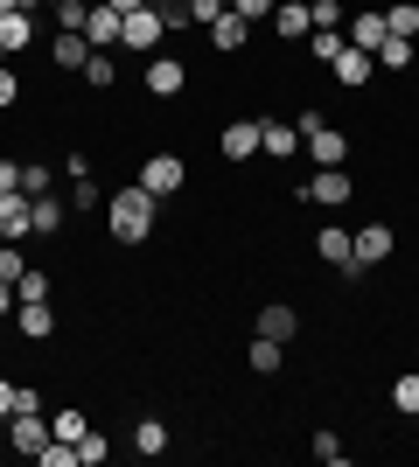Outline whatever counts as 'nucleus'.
<instances>
[{
	"label": "nucleus",
	"mask_w": 419,
	"mask_h": 467,
	"mask_svg": "<svg viewBox=\"0 0 419 467\" xmlns=\"http://www.w3.org/2000/svg\"><path fill=\"white\" fill-rule=\"evenodd\" d=\"M154 202L161 195H147L133 182V189H112L105 195V223H112V237H120V244H147V237H154Z\"/></svg>",
	"instance_id": "1"
},
{
	"label": "nucleus",
	"mask_w": 419,
	"mask_h": 467,
	"mask_svg": "<svg viewBox=\"0 0 419 467\" xmlns=\"http://www.w3.org/2000/svg\"><path fill=\"white\" fill-rule=\"evenodd\" d=\"M294 126H300V147H308V161H315V168H342V161H350V133H342V126H329L321 112H300Z\"/></svg>",
	"instance_id": "2"
},
{
	"label": "nucleus",
	"mask_w": 419,
	"mask_h": 467,
	"mask_svg": "<svg viewBox=\"0 0 419 467\" xmlns=\"http://www.w3.org/2000/svg\"><path fill=\"white\" fill-rule=\"evenodd\" d=\"M315 258H321V265H336L342 279H363L357 273V231H342V223H321V231H315Z\"/></svg>",
	"instance_id": "3"
},
{
	"label": "nucleus",
	"mask_w": 419,
	"mask_h": 467,
	"mask_svg": "<svg viewBox=\"0 0 419 467\" xmlns=\"http://www.w3.org/2000/svg\"><path fill=\"white\" fill-rule=\"evenodd\" d=\"M161 36H168V28H161V15H154V7H140V15H126L120 49H126V57H154V49H161Z\"/></svg>",
	"instance_id": "4"
},
{
	"label": "nucleus",
	"mask_w": 419,
	"mask_h": 467,
	"mask_svg": "<svg viewBox=\"0 0 419 467\" xmlns=\"http://www.w3.org/2000/svg\"><path fill=\"white\" fill-rule=\"evenodd\" d=\"M182 182H189L182 154H147V161H140V189H147V195H175Z\"/></svg>",
	"instance_id": "5"
},
{
	"label": "nucleus",
	"mask_w": 419,
	"mask_h": 467,
	"mask_svg": "<svg viewBox=\"0 0 419 467\" xmlns=\"http://www.w3.org/2000/svg\"><path fill=\"white\" fill-rule=\"evenodd\" d=\"M21 237H36V195H0V244H21Z\"/></svg>",
	"instance_id": "6"
},
{
	"label": "nucleus",
	"mask_w": 419,
	"mask_h": 467,
	"mask_svg": "<svg viewBox=\"0 0 419 467\" xmlns=\"http://www.w3.org/2000/svg\"><path fill=\"white\" fill-rule=\"evenodd\" d=\"M182 91H189V63L154 49V57H147V98H182Z\"/></svg>",
	"instance_id": "7"
},
{
	"label": "nucleus",
	"mask_w": 419,
	"mask_h": 467,
	"mask_svg": "<svg viewBox=\"0 0 419 467\" xmlns=\"http://www.w3.org/2000/svg\"><path fill=\"white\" fill-rule=\"evenodd\" d=\"M49 440H57V432H49V419H42V411H15V419H7V447L28 453V461H36Z\"/></svg>",
	"instance_id": "8"
},
{
	"label": "nucleus",
	"mask_w": 419,
	"mask_h": 467,
	"mask_svg": "<svg viewBox=\"0 0 419 467\" xmlns=\"http://www.w3.org/2000/svg\"><path fill=\"white\" fill-rule=\"evenodd\" d=\"M350 195H357L350 168H315V175H308V202H321V210H342Z\"/></svg>",
	"instance_id": "9"
},
{
	"label": "nucleus",
	"mask_w": 419,
	"mask_h": 467,
	"mask_svg": "<svg viewBox=\"0 0 419 467\" xmlns=\"http://www.w3.org/2000/svg\"><path fill=\"white\" fill-rule=\"evenodd\" d=\"M392 244H399L392 223H363V231H357V273H378L384 258H392Z\"/></svg>",
	"instance_id": "10"
},
{
	"label": "nucleus",
	"mask_w": 419,
	"mask_h": 467,
	"mask_svg": "<svg viewBox=\"0 0 419 467\" xmlns=\"http://www.w3.org/2000/svg\"><path fill=\"white\" fill-rule=\"evenodd\" d=\"M259 154L294 161L300 154V126H294V119H259Z\"/></svg>",
	"instance_id": "11"
},
{
	"label": "nucleus",
	"mask_w": 419,
	"mask_h": 467,
	"mask_svg": "<svg viewBox=\"0 0 419 467\" xmlns=\"http://www.w3.org/2000/svg\"><path fill=\"white\" fill-rule=\"evenodd\" d=\"M273 36H279V42L315 36V15H308V0H273Z\"/></svg>",
	"instance_id": "12"
},
{
	"label": "nucleus",
	"mask_w": 419,
	"mask_h": 467,
	"mask_svg": "<svg viewBox=\"0 0 419 467\" xmlns=\"http://www.w3.org/2000/svg\"><path fill=\"white\" fill-rule=\"evenodd\" d=\"M217 147H224V161H252L259 154V119H231L217 133Z\"/></svg>",
	"instance_id": "13"
},
{
	"label": "nucleus",
	"mask_w": 419,
	"mask_h": 467,
	"mask_svg": "<svg viewBox=\"0 0 419 467\" xmlns=\"http://www.w3.org/2000/svg\"><path fill=\"white\" fill-rule=\"evenodd\" d=\"M342 36H350V49H371V57H378V42L392 36V28H384V7H363V15H350V28H342Z\"/></svg>",
	"instance_id": "14"
},
{
	"label": "nucleus",
	"mask_w": 419,
	"mask_h": 467,
	"mask_svg": "<svg viewBox=\"0 0 419 467\" xmlns=\"http://www.w3.org/2000/svg\"><path fill=\"white\" fill-rule=\"evenodd\" d=\"M329 70H336V84H342V91H363V84H371V70H378V57H371V49H342V57L329 63Z\"/></svg>",
	"instance_id": "15"
},
{
	"label": "nucleus",
	"mask_w": 419,
	"mask_h": 467,
	"mask_svg": "<svg viewBox=\"0 0 419 467\" xmlns=\"http://www.w3.org/2000/svg\"><path fill=\"white\" fill-rule=\"evenodd\" d=\"M49 63H57V70H84V63H91V42H84L78 28H57V36H49Z\"/></svg>",
	"instance_id": "16"
},
{
	"label": "nucleus",
	"mask_w": 419,
	"mask_h": 467,
	"mask_svg": "<svg viewBox=\"0 0 419 467\" xmlns=\"http://www.w3.org/2000/svg\"><path fill=\"white\" fill-rule=\"evenodd\" d=\"M120 28H126V15H112V7H91V21H84V42H91V49H120Z\"/></svg>",
	"instance_id": "17"
},
{
	"label": "nucleus",
	"mask_w": 419,
	"mask_h": 467,
	"mask_svg": "<svg viewBox=\"0 0 419 467\" xmlns=\"http://www.w3.org/2000/svg\"><path fill=\"white\" fill-rule=\"evenodd\" d=\"M210 42H217L224 57H238L245 42H252V21H245V15H231V7H224V15L210 21Z\"/></svg>",
	"instance_id": "18"
},
{
	"label": "nucleus",
	"mask_w": 419,
	"mask_h": 467,
	"mask_svg": "<svg viewBox=\"0 0 419 467\" xmlns=\"http://www.w3.org/2000/svg\"><path fill=\"white\" fill-rule=\"evenodd\" d=\"M15 328H21V335H36V342H49V335H57V314H49V300H21V307H15Z\"/></svg>",
	"instance_id": "19"
},
{
	"label": "nucleus",
	"mask_w": 419,
	"mask_h": 467,
	"mask_svg": "<svg viewBox=\"0 0 419 467\" xmlns=\"http://www.w3.org/2000/svg\"><path fill=\"white\" fill-rule=\"evenodd\" d=\"M259 335H273V342H294V335H300V314L287 307V300H273V307H259Z\"/></svg>",
	"instance_id": "20"
},
{
	"label": "nucleus",
	"mask_w": 419,
	"mask_h": 467,
	"mask_svg": "<svg viewBox=\"0 0 419 467\" xmlns=\"http://www.w3.org/2000/svg\"><path fill=\"white\" fill-rule=\"evenodd\" d=\"M0 49H7V57L36 49V15H0Z\"/></svg>",
	"instance_id": "21"
},
{
	"label": "nucleus",
	"mask_w": 419,
	"mask_h": 467,
	"mask_svg": "<svg viewBox=\"0 0 419 467\" xmlns=\"http://www.w3.org/2000/svg\"><path fill=\"white\" fill-rule=\"evenodd\" d=\"M70 216V195H36V237H57Z\"/></svg>",
	"instance_id": "22"
},
{
	"label": "nucleus",
	"mask_w": 419,
	"mask_h": 467,
	"mask_svg": "<svg viewBox=\"0 0 419 467\" xmlns=\"http://www.w3.org/2000/svg\"><path fill=\"white\" fill-rule=\"evenodd\" d=\"M78 78L91 84V91H112V84H120V63H112V49H91V63H84Z\"/></svg>",
	"instance_id": "23"
},
{
	"label": "nucleus",
	"mask_w": 419,
	"mask_h": 467,
	"mask_svg": "<svg viewBox=\"0 0 419 467\" xmlns=\"http://www.w3.org/2000/svg\"><path fill=\"white\" fill-rule=\"evenodd\" d=\"M133 447L147 453V461H161V453H168V426H161V419H140V426H133Z\"/></svg>",
	"instance_id": "24"
},
{
	"label": "nucleus",
	"mask_w": 419,
	"mask_h": 467,
	"mask_svg": "<svg viewBox=\"0 0 419 467\" xmlns=\"http://www.w3.org/2000/svg\"><path fill=\"white\" fill-rule=\"evenodd\" d=\"M378 63H384V70H413V63H419V49H413L405 36H384V42H378Z\"/></svg>",
	"instance_id": "25"
},
{
	"label": "nucleus",
	"mask_w": 419,
	"mask_h": 467,
	"mask_svg": "<svg viewBox=\"0 0 419 467\" xmlns=\"http://www.w3.org/2000/svg\"><path fill=\"white\" fill-rule=\"evenodd\" d=\"M279 363H287V342L259 335V342H252V370H259V377H279Z\"/></svg>",
	"instance_id": "26"
},
{
	"label": "nucleus",
	"mask_w": 419,
	"mask_h": 467,
	"mask_svg": "<svg viewBox=\"0 0 419 467\" xmlns=\"http://www.w3.org/2000/svg\"><path fill=\"white\" fill-rule=\"evenodd\" d=\"M49 432H57V440H70V447H78L84 432H91V419H84V411H78V405H63V411H57V419H49Z\"/></svg>",
	"instance_id": "27"
},
{
	"label": "nucleus",
	"mask_w": 419,
	"mask_h": 467,
	"mask_svg": "<svg viewBox=\"0 0 419 467\" xmlns=\"http://www.w3.org/2000/svg\"><path fill=\"white\" fill-rule=\"evenodd\" d=\"M384 28L413 42V36H419V7H413V0H399V7H384Z\"/></svg>",
	"instance_id": "28"
},
{
	"label": "nucleus",
	"mask_w": 419,
	"mask_h": 467,
	"mask_svg": "<svg viewBox=\"0 0 419 467\" xmlns=\"http://www.w3.org/2000/svg\"><path fill=\"white\" fill-rule=\"evenodd\" d=\"M154 15H161V28H168V36H175V28H196L189 0H154Z\"/></svg>",
	"instance_id": "29"
},
{
	"label": "nucleus",
	"mask_w": 419,
	"mask_h": 467,
	"mask_svg": "<svg viewBox=\"0 0 419 467\" xmlns=\"http://www.w3.org/2000/svg\"><path fill=\"white\" fill-rule=\"evenodd\" d=\"M392 405H399L405 419H419V370H405L399 384H392Z\"/></svg>",
	"instance_id": "30"
},
{
	"label": "nucleus",
	"mask_w": 419,
	"mask_h": 467,
	"mask_svg": "<svg viewBox=\"0 0 419 467\" xmlns=\"http://www.w3.org/2000/svg\"><path fill=\"white\" fill-rule=\"evenodd\" d=\"M49 15H57V28H78V36H84V21H91V0H57Z\"/></svg>",
	"instance_id": "31"
},
{
	"label": "nucleus",
	"mask_w": 419,
	"mask_h": 467,
	"mask_svg": "<svg viewBox=\"0 0 419 467\" xmlns=\"http://www.w3.org/2000/svg\"><path fill=\"white\" fill-rule=\"evenodd\" d=\"M105 453H112V447H105V432L91 426V432L78 440V467H105Z\"/></svg>",
	"instance_id": "32"
},
{
	"label": "nucleus",
	"mask_w": 419,
	"mask_h": 467,
	"mask_svg": "<svg viewBox=\"0 0 419 467\" xmlns=\"http://www.w3.org/2000/svg\"><path fill=\"white\" fill-rule=\"evenodd\" d=\"M342 49H350V36H342V28H315V57H321V63H336Z\"/></svg>",
	"instance_id": "33"
},
{
	"label": "nucleus",
	"mask_w": 419,
	"mask_h": 467,
	"mask_svg": "<svg viewBox=\"0 0 419 467\" xmlns=\"http://www.w3.org/2000/svg\"><path fill=\"white\" fill-rule=\"evenodd\" d=\"M315 461L321 467H342V461H350V447H342L336 432H315Z\"/></svg>",
	"instance_id": "34"
},
{
	"label": "nucleus",
	"mask_w": 419,
	"mask_h": 467,
	"mask_svg": "<svg viewBox=\"0 0 419 467\" xmlns=\"http://www.w3.org/2000/svg\"><path fill=\"white\" fill-rule=\"evenodd\" d=\"M70 210H99V182H91V175H78V182H70Z\"/></svg>",
	"instance_id": "35"
},
{
	"label": "nucleus",
	"mask_w": 419,
	"mask_h": 467,
	"mask_svg": "<svg viewBox=\"0 0 419 467\" xmlns=\"http://www.w3.org/2000/svg\"><path fill=\"white\" fill-rule=\"evenodd\" d=\"M308 15H315V28H342V21H350L342 0H308Z\"/></svg>",
	"instance_id": "36"
},
{
	"label": "nucleus",
	"mask_w": 419,
	"mask_h": 467,
	"mask_svg": "<svg viewBox=\"0 0 419 467\" xmlns=\"http://www.w3.org/2000/svg\"><path fill=\"white\" fill-rule=\"evenodd\" d=\"M15 293H21V300H49V273H36V265H28V273L15 279Z\"/></svg>",
	"instance_id": "37"
},
{
	"label": "nucleus",
	"mask_w": 419,
	"mask_h": 467,
	"mask_svg": "<svg viewBox=\"0 0 419 467\" xmlns=\"http://www.w3.org/2000/svg\"><path fill=\"white\" fill-rule=\"evenodd\" d=\"M36 461H42V467H78V447H70V440H49Z\"/></svg>",
	"instance_id": "38"
},
{
	"label": "nucleus",
	"mask_w": 419,
	"mask_h": 467,
	"mask_svg": "<svg viewBox=\"0 0 419 467\" xmlns=\"http://www.w3.org/2000/svg\"><path fill=\"white\" fill-rule=\"evenodd\" d=\"M21 273H28V258H21V244H0V279H7V286H15Z\"/></svg>",
	"instance_id": "39"
},
{
	"label": "nucleus",
	"mask_w": 419,
	"mask_h": 467,
	"mask_svg": "<svg viewBox=\"0 0 419 467\" xmlns=\"http://www.w3.org/2000/svg\"><path fill=\"white\" fill-rule=\"evenodd\" d=\"M224 7H231V15H245V21H252V28H259V21L273 15V0H224Z\"/></svg>",
	"instance_id": "40"
},
{
	"label": "nucleus",
	"mask_w": 419,
	"mask_h": 467,
	"mask_svg": "<svg viewBox=\"0 0 419 467\" xmlns=\"http://www.w3.org/2000/svg\"><path fill=\"white\" fill-rule=\"evenodd\" d=\"M21 195H49V168H28V161H21Z\"/></svg>",
	"instance_id": "41"
},
{
	"label": "nucleus",
	"mask_w": 419,
	"mask_h": 467,
	"mask_svg": "<svg viewBox=\"0 0 419 467\" xmlns=\"http://www.w3.org/2000/svg\"><path fill=\"white\" fill-rule=\"evenodd\" d=\"M15 98H21V78H15V70H7V63H0V112H7Z\"/></svg>",
	"instance_id": "42"
},
{
	"label": "nucleus",
	"mask_w": 419,
	"mask_h": 467,
	"mask_svg": "<svg viewBox=\"0 0 419 467\" xmlns=\"http://www.w3.org/2000/svg\"><path fill=\"white\" fill-rule=\"evenodd\" d=\"M189 15H196V28H210V21L224 15V0H189Z\"/></svg>",
	"instance_id": "43"
},
{
	"label": "nucleus",
	"mask_w": 419,
	"mask_h": 467,
	"mask_svg": "<svg viewBox=\"0 0 419 467\" xmlns=\"http://www.w3.org/2000/svg\"><path fill=\"white\" fill-rule=\"evenodd\" d=\"M21 189V161H0V195H15Z\"/></svg>",
	"instance_id": "44"
},
{
	"label": "nucleus",
	"mask_w": 419,
	"mask_h": 467,
	"mask_svg": "<svg viewBox=\"0 0 419 467\" xmlns=\"http://www.w3.org/2000/svg\"><path fill=\"white\" fill-rule=\"evenodd\" d=\"M7 419H15V384L0 377V426H7Z\"/></svg>",
	"instance_id": "45"
},
{
	"label": "nucleus",
	"mask_w": 419,
	"mask_h": 467,
	"mask_svg": "<svg viewBox=\"0 0 419 467\" xmlns=\"http://www.w3.org/2000/svg\"><path fill=\"white\" fill-rule=\"evenodd\" d=\"M15 307H21V293L7 286V279H0V321H7V314H15Z\"/></svg>",
	"instance_id": "46"
},
{
	"label": "nucleus",
	"mask_w": 419,
	"mask_h": 467,
	"mask_svg": "<svg viewBox=\"0 0 419 467\" xmlns=\"http://www.w3.org/2000/svg\"><path fill=\"white\" fill-rule=\"evenodd\" d=\"M42 0H0V15H36Z\"/></svg>",
	"instance_id": "47"
},
{
	"label": "nucleus",
	"mask_w": 419,
	"mask_h": 467,
	"mask_svg": "<svg viewBox=\"0 0 419 467\" xmlns=\"http://www.w3.org/2000/svg\"><path fill=\"white\" fill-rule=\"evenodd\" d=\"M112 15H140V7H154V0H105Z\"/></svg>",
	"instance_id": "48"
},
{
	"label": "nucleus",
	"mask_w": 419,
	"mask_h": 467,
	"mask_svg": "<svg viewBox=\"0 0 419 467\" xmlns=\"http://www.w3.org/2000/svg\"><path fill=\"white\" fill-rule=\"evenodd\" d=\"M42 7H57V0H42Z\"/></svg>",
	"instance_id": "49"
},
{
	"label": "nucleus",
	"mask_w": 419,
	"mask_h": 467,
	"mask_svg": "<svg viewBox=\"0 0 419 467\" xmlns=\"http://www.w3.org/2000/svg\"><path fill=\"white\" fill-rule=\"evenodd\" d=\"M0 63H7V49H0Z\"/></svg>",
	"instance_id": "50"
},
{
	"label": "nucleus",
	"mask_w": 419,
	"mask_h": 467,
	"mask_svg": "<svg viewBox=\"0 0 419 467\" xmlns=\"http://www.w3.org/2000/svg\"><path fill=\"white\" fill-rule=\"evenodd\" d=\"M413 7H419V0H413Z\"/></svg>",
	"instance_id": "51"
}]
</instances>
